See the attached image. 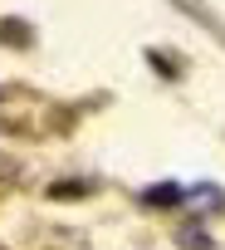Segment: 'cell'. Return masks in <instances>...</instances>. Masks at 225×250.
Listing matches in <instances>:
<instances>
[{
	"label": "cell",
	"instance_id": "2",
	"mask_svg": "<svg viewBox=\"0 0 225 250\" xmlns=\"http://www.w3.org/2000/svg\"><path fill=\"white\" fill-rule=\"evenodd\" d=\"M0 40H5V44H15V49H25V44H30L25 20H5V25H0Z\"/></svg>",
	"mask_w": 225,
	"mask_h": 250
},
{
	"label": "cell",
	"instance_id": "3",
	"mask_svg": "<svg viewBox=\"0 0 225 250\" xmlns=\"http://www.w3.org/2000/svg\"><path fill=\"white\" fill-rule=\"evenodd\" d=\"M181 245H186V250H215V240H210L206 230H196V226L181 230Z\"/></svg>",
	"mask_w": 225,
	"mask_h": 250
},
{
	"label": "cell",
	"instance_id": "1",
	"mask_svg": "<svg viewBox=\"0 0 225 250\" xmlns=\"http://www.w3.org/2000/svg\"><path fill=\"white\" fill-rule=\"evenodd\" d=\"M147 201H152V206H176V201H186V187L162 182V187H152V191H147Z\"/></svg>",
	"mask_w": 225,
	"mask_h": 250
}]
</instances>
